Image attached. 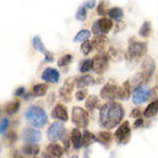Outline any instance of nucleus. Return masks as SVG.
Segmentation results:
<instances>
[{
	"instance_id": "obj_9",
	"label": "nucleus",
	"mask_w": 158,
	"mask_h": 158,
	"mask_svg": "<svg viewBox=\"0 0 158 158\" xmlns=\"http://www.w3.org/2000/svg\"><path fill=\"white\" fill-rule=\"evenodd\" d=\"M109 68V56L104 53H99L93 57V70L99 75H102Z\"/></svg>"
},
{
	"instance_id": "obj_34",
	"label": "nucleus",
	"mask_w": 158,
	"mask_h": 158,
	"mask_svg": "<svg viewBox=\"0 0 158 158\" xmlns=\"http://www.w3.org/2000/svg\"><path fill=\"white\" fill-rule=\"evenodd\" d=\"M71 61H72L71 54H65V55H63L61 59H59L57 65H59V67H67L68 64L71 63Z\"/></svg>"
},
{
	"instance_id": "obj_29",
	"label": "nucleus",
	"mask_w": 158,
	"mask_h": 158,
	"mask_svg": "<svg viewBox=\"0 0 158 158\" xmlns=\"http://www.w3.org/2000/svg\"><path fill=\"white\" fill-rule=\"evenodd\" d=\"M150 32H151V22H149V21L143 22V24L141 25L140 30H139V35L142 37V38H147V37H149Z\"/></svg>"
},
{
	"instance_id": "obj_26",
	"label": "nucleus",
	"mask_w": 158,
	"mask_h": 158,
	"mask_svg": "<svg viewBox=\"0 0 158 158\" xmlns=\"http://www.w3.org/2000/svg\"><path fill=\"white\" fill-rule=\"evenodd\" d=\"M20 109V101H10V102H8L6 104V107H5V112L8 114V115H14L16 114L17 111Z\"/></svg>"
},
{
	"instance_id": "obj_42",
	"label": "nucleus",
	"mask_w": 158,
	"mask_h": 158,
	"mask_svg": "<svg viewBox=\"0 0 158 158\" xmlns=\"http://www.w3.org/2000/svg\"><path fill=\"white\" fill-rule=\"evenodd\" d=\"M54 61V55H53V53L51 52H47L46 54H45V62H53Z\"/></svg>"
},
{
	"instance_id": "obj_5",
	"label": "nucleus",
	"mask_w": 158,
	"mask_h": 158,
	"mask_svg": "<svg viewBox=\"0 0 158 158\" xmlns=\"http://www.w3.org/2000/svg\"><path fill=\"white\" fill-rule=\"evenodd\" d=\"M71 120L76 125V128H86L89 122L88 112L84 108L75 107L72 109Z\"/></svg>"
},
{
	"instance_id": "obj_12",
	"label": "nucleus",
	"mask_w": 158,
	"mask_h": 158,
	"mask_svg": "<svg viewBox=\"0 0 158 158\" xmlns=\"http://www.w3.org/2000/svg\"><path fill=\"white\" fill-rule=\"evenodd\" d=\"M149 100V89H147L144 86H140L134 88L133 91V103L134 104H142Z\"/></svg>"
},
{
	"instance_id": "obj_17",
	"label": "nucleus",
	"mask_w": 158,
	"mask_h": 158,
	"mask_svg": "<svg viewBox=\"0 0 158 158\" xmlns=\"http://www.w3.org/2000/svg\"><path fill=\"white\" fill-rule=\"evenodd\" d=\"M92 43V47L93 49H96L99 53H103L106 47H107L108 39L107 37L104 36H99V37H94V39L91 41Z\"/></svg>"
},
{
	"instance_id": "obj_39",
	"label": "nucleus",
	"mask_w": 158,
	"mask_h": 158,
	"mask_svg": "<svg viewBox=\"0 0 158 158\" xmlns=\"http://www.w3.org/2000/svg\"><path fill=\"white\" fill-rule=\"evenodd\" d=\"M87 95V89H79L77 93H76V99L78 100V101H81L86 98Z\"/></svg>"
},
{
	"instance_id": "obj_2",
	"label": "nucleus",
	"mask_w": 158,
	"mask_h": 158,
	"mask_svg": "<svg viewBox=\"0 0 158 158\" xmlns=\"http://www.w3.org/2000/svg\"><path fill=\"white\" fill-rule=\"evenodd\" d=\"M155 68H156V64L151 57H147L143 60L142 64H141V70L138 73H135L133 79H132V83H131L132 88L143 86L144 84L148 83L150 80L152 73H154Z\"/></svg>"
},
{
	"instance_id": "obj_18",
	"label": "nucleus",
	"mask_w": 158,
	"mask_h": 158,
	"mask_svg": "<svg viewBox=\"0 0 158 158\" xmlns=\"http://www.w3.org/2000/svg\"><path fill=\"white\" fill-rule=\"evenodd\" d=\"M70 140H71L72 147L75 148L76 150H77V149H80V148L83 147V134H81V132L79 131V128H73V130H72Z\"/></svg>"
},
{
	"instance_id": "obj_23",
	"label": "nucleus",
	"mask_w": 158,
	"mask_h": 158,
	"mask_svg": "<svg viewBox=\"0 0 158 158\" xmlns=\"http://www.w3.org/2000/svg\"><path fill=\"white\" fill-rule=\"evenodd\" d=\"M98 142V139H96V135H94L92 132L89 131H85L83 134V146L84 147H89L92 143Z\"/></svg>"
},
{
	"instance_id": "obj_11",
	"label": "nucleus",
	"mask_w": 158,
	"mask_h": 158,
	"mask_svg": "<svg viewBox=\"0 0 158 158\" xmlns=\"http://www.w3.org/2000/svg\"><path fill=\"white\" fill-rule=\"evenodd\" d=\"M22 139L28 143H37L41 140V132L32 127H24L22 131Z\"/></svg>"
},
{
	"instance_id": "obj_8",
	"label": "nucleus",
	"mask_w": 158,
	"mask_h": 158,
	"mask_svg": "<svg viewBox=\"0 0 158 158\" xmlns=\"http://www.w3.org/2000/svg\"><path fill=\"white\" fill-rule=\"evenodd\" d=\"M115 139L119 144H126L131 139V126L130 123L125 120L123 122L117 131L115 132Z\"/></svg>"
},
{
	"instance_id": "obj_36",
	"label": "nucleus",
	"mask_w": 158,
	"mask_h": 158,
	"mask_svg": "<svg viewBox=\"0 0 158 158\" xmlns=\"http://www.w3.org/2000/svg\"><path fill=\"white\" fill-rule=\"evenodd\" d=\"M107 13H109V10H108V2L101 1L99 4V6H98V14L104 16Z\"/></svg>"
},
{
	"instance_id": "obj_21",
	"label": "nucleus",
	"mask_w": 158,
	"mask_h": 158,
	"mask_svg": "<svg viewBox=\"0 0 158 158\" xmlns=\"http://www.w3.org/2000/svg\"><path fill=\"white\" fill-rule=\"evenodd\" d=\"M131 89H132V85H131L130 80H126L119 87L118 92V99L119 100H127L131 95Z\"/></svg>"
},
{
	"instance_id": "obj_6",
	"label": "nucleus",
	"mask_w": 158,
	"mask_h": 158,
	"mask_svg": "<svg viewBox=\"0 0 158 158\" xmlns=\"http://www.w3.org/2000/svg\"><path fill=\"white\" fill-rule=\"evenodd\" d=\"M112 21L107 17H102L100 20H96L92 25V32L94 33L95 37L104 36L112 29Z\"/></svg>"
},
{
	"instance_id": "obj_41",
	"label": "nucleus",
	"mask_w": 158,
	"mask_h": 158,
	"mask_svg": "<svg viewBox=\"0 0 158 158\" xmlns=\"http://www.w3.org/2000/svg\"><path fill=\"white\" fill-rule=\"evenodd\" d=\"M156 96H158V86H155L149 89V100L155 99Z\"/></svg>"
},
{
	"instance_id": "obj_24",
	"label": "nucleus",
	"mask_w": 158,
	"mask_h": 158,
	"mask_svg": "<svg viewBox=\"0 0 158 158\" xmlns=\"http://www.w3.org/2000/svg\"><path fill=\"white\" fill-rule=\"evenodd\" d=\"M22 151L24 154L29 155V156H36V155L39 154L40 148L37 146L36 143H28L22 148Z\"/></svg>"
},
{
	"instance_id": "obj_10",
	"label": "nucleus",
	"mask_w": 158,
	"mask_h": 158,
	"mask_svg": "<svg viewBox=\"0 0 158 158\" xmlns=\"http://www.w3.org/2000/svg\"><path fill=\"white\" fill-rule=\"evenodd\" d=\"M64 135H65V127L63 123L61 122L53 123L47 131V136L51 141H59L64 138Z\"/></svg>"
},
{
	"instance_id": "obj_45",
	"label": "nucleus",
	"mask_w": 158,
	"mask_h": 158,
	"mask_svg": "<svg viewBox=\"0 0 158 158\" xmlns=\"http://www.w3.org/2000/svg\"><path fill=\"white\" fill-rule=\"evenodd\" d=\"M8 139H9V140H10V141H13V142H15L16 141V133L15 132H9V134H8V136H7Z\"/></svg>"
},
{
	"instance_id": "obj_43",
	"label": "nucleus",
	"mask_w": 158,
	"mask_h": 158,
	"mask_svg": "<svg viewBox=\"0 0 158 158\" xmlns=\"http://www.w3.org/2000/svg\"><path fill=\"white\" fill-rule=\"evenodd\" d=\"M24 92H25V89H24V87H19V88H16L15 89V96H22V95L24 94Z\"/></svg>"
},
{
	"instance_id": "obj_47",
	"label": "nucleus",
	"mask_w": 158,
	"mask_h": 158,
	"mask_svg": "<svg viewBox=\"0 0 158 158\" xmlns=\"http://www.w3.org/2000/svg\"><path fill=\"white\" fill-rule=\"evenodd\" d=\"M70 142H71V140H70V139H68V138L64 139V149H65V150H68V149H69Z\"/></svg>"
},
{
	"instance_id": "obj_1",
	"label": "nucleus",
	"mask_w": 158,
	"mask_h": 158,
	"mask_svg": "<svg viewBox=\"0 0 158 158\" xmlns=\"http://www.w3.org/2000/svg\"><path fill=\"white\" fill-rule=\"evenodd\" d=\"M124 116H125V110L122 104L116 101H110L100 108V126L106 130H111L122 123Z\"/></svg>"
},
{
	"instance_id": "obj_37",
	"label": "nucleus",
	"mask_w": 158,
	"mask_h": 158,
	"mask_svg": "<svg viewBox=\"0 0 158 158\" xmlns=\"http://www.w3.org/2000/svg\"><path fill=\"white\" fill-rule=\"evenodd\" d=\"M8 125H9V120L7 118H5L2 117L1 118V124H0V133L1 134H5L6 133V131L8 128Z\"/></svg>"
},
{
	"instance_id": "obj_7",
	"label": "nucleus",
	"mask_w": 158,
	"mask_h": 158,
	"mask_svg": "<svg viewBox=\"0 0 158 158\" xmlns=\"http://www.w3.org/2000/svg\"><path fill=\"white\" fill-rule=\"evenodd\" d=\"M119 87L117 85L115 80H108V83L102 87V89L100 92V95L101 98L104 100H109L110 101H114L115 99H118V92H119Z\"/></svg>"
},
{
	"instance_id": "obj_22",
	"label": "nucleus",
	"mask_w": 158,
	"mask_h": 158,
	"mask_svg": "<svg viewBox=\"0 0 158 158\" xmlns=\"http://www.w3.org/2000/svg\"><path fill=\"white\" fill-rule=\"evenodd\" d=\"M158 114V99L154 100L150 104H148V107L146 108V110L143 111V116L146 118H151Z\"/></svg>"
},
{
	"instance_id": "obj_48",
	"label": "nucleus",
	"mask_w": 158,
	"mask_h": 158,
	"mask_svg": "<svg viewBox=\"0 0 158 158\" xmlns=\"http://www.w3.org/2000/svg\"><path fill=\"white\" fill-rule=\"evenodd\" d=\"M14 158H23V157H22V155H21L19 151H16L15 154H14Z\"/></svg>"
},
{
	"instance_id": "obj_38",
	"label": "nucleus",
	"mask_w": 158,
	"mask_h": 158,
	"mask_svg": "<svg viewBox=\"0 0 158 158\" xmlns=\"http://www.w3.org/2000/svg\"><path fill=\"white\" fill-rule=\"evenodd\" d=\"M108 56H109V57H111V59H112V60H114V59L118 60L119 57H120V54H119V52L117 51L116 48L111 47L110 49H109V53H108Z\"/></svg>"
},
{
	"instance_id": "obj_25",
	"label": "nucleus",
	"mask_w": 158,
	"mask_h": 158,
	"mask_svg": "<svg viewBox=\"0 0 158 158\" xmlns=\"http://www.w3.org/2000/svg\"><path fill=\"white\" fill-rule=\"evenodd\" d=\"M48 89V85L47 84H36L33 86V89H32V93L37 98H41L44 95L47 93Z\"/></svg>"
},
{
	"instance_id": "obj_33",
	"label": "nucleus",
	"mask_w": 158,
	"mask_h": 158,
	"mask_svg": "<svg viewBox=\"0 0 158 158\" xmlns=\"http://www.w3.org/2000/svg\"><path fill=\"white\" fill-rule=\"evenodd\" d=\"M87 17V12H86V7L85 6H80V7L77 9V13H76V19L78 21H85Z\"/></svg>"
},
{
	"instance_id": "obj_15",
	"label": "nucleus",
	"mask_w": 158,
	"mask_h": 158,
	"mask_svg": "<svg viewBox=\"0 0 158 158\" xmlns=\"http://www.w3.org/2000/svg\"><path fill=\"white\" fill-rule=\"evenodd\" d=\"M52 117L54 119H57V120H61V122H67L68 119H69V116H68V110L65 106L63 104H56L54 109L52 110Z\"/></svg>"
},
{
	"instance_id": "obj_4",
	"label": "nucleus",
	"mask_w": 158,
	"mask_h": 158,
	"mask_svg": "<svg viewBox=\"0 0 158 158\" xmlns=\"http://www.w3.org/2000/svg\"><path fill=\"white\" fill-rule=\"evenodd\" d=\"M148 51V45L144 41H138L135 38H132L128 41V55L131 59H139V57H142L147 54Z\"/></svg>"
},
{
	"instance_id": "obj_20",
	"label": "nucleus",
	"mask_w": 158,
	"mask_h": 158,
	"mask_svg": "<svg viewBox=\"0 0 158 158\" xmlns=\"http://www.w3.org/2000/svg\"><path fill=\"white\" fill-rule=\"evenodd\" d=\"M112 134H111L110 132H107V131H101L99 134L96 135V139H98V142L103 144V146L108 148V147L110 146L111 142H112Z\"/></svg>"
},
{
	"instance_id": "obj_31",
	"label": "nucleus",
	"mask_w": 158,
	"mask_h": 158,
	"mask_svg": "<svg viewBox=\"0 0 158 158\" xmlns=\"http://www.w3.org/2000/svg\"><path fill=\"white\" fill-rule=\"evenodd\" d=\"M32 45H33V47L36 48L38 52H41V53H44V54L47 53L46 47H45V45L43 44V40H41V38H40L39 36L33 37V39H32Z\"/></svg>"
},
{
	"instance_id": "obj_49",
	"label": "nucleus",
	"mask_w": 158,
	"mask_h": 158,
	"mask_svg": "<svg viewBox=\"0 0 158 158\" xmlns=\"http://www.w3.org/2000/svg\"><path fill=\"white\" fill-rule=\"evenodd\" d=\"M44 158H55V157H53V156H51L48 152H46V154H44Z\"/></svg>"
},
{
	"instance_id": "obj_19",
	"label": "nucleus",
	"mask_w": 158,
	"mask_h": 158,
	"mask_svg": "<svg viewBox=\"0 0 158 158\" xmlns=\"http://www.w3.org/2000/svg\"><path fill=\"white\" fill-rule=\"evenodd\" d=\"M46 150H47V152L51 155V156H53V157H55V158H61L64 154L63 148L55 142L49 143V144L46 147Z\"/></svg>"
},
{
	"instance_id": "obj_27",
	"label": "nucleus",
	"mask_w": 158,
	"mask_h": 158,
	"mask_svg": "<svg viewBox=\"0 0 158 158\" xmlns=\"http://www.w3.org/2000/svg\"><path fill=\"white\" fill-rule=\"evenodd\" d=\"M100 101L95 95H89L86 100V109L89 111H93L94 109L99 108Z\"/></svg>"
},
{
	"instance_id": "obj_35",
	"label": "nucleus",
	"mask_w": 158,
	"mask_h": 158,
	"mask_svg": "<svg viewBox=\"0 0 158 158\" xmlns=\"http://www.w3.org/2000/svg\"><path fill=\"white\" fill-rule=\"evenodd\" d=\"M80 49H81V53H83L84 55H88V54L92 52V49H93V47H92V43L91 41H88V40L84 41V43L81 44Z\"/></svg>"
},
{
	"instance_id": "obj_3",
	"label": "nucleus",
	"mask_w": 158,
	"mask_h": 158,
	"mask_svg": "<svg viewBox=\"0 0 158 158\" xmlns=\"http://www.w3.org/2000/svg\"><path fill=\"white\" fill-rule=\"evenodd\" d=\"M24 117L32 126L35 127L45 126L48 120L46 111L44 110L41 107H38V106H30L25 111Z\"/></svg>"
},
{
	"instance_id": "obj_40",
	"label": "nucleus",
	"mask_w": 158,
	"mask_h": 158,
	"mask_svg": "<svg viewBox=\"0 0 158 158\" xmlns=\"http://www.w3.org/2000/svg\"><path fill=\"white\" fill-rule=\"evenodd\" d=\"M141 114H142V111L140 108H134L131 111V117L132 118H141Z\"/></svg>"
},
{
	"instance_id": "obj_46",
	"label": "nucleus",
	"mask_w": 158,
	"mask_h": 158,
	"mask_svg": "<svg viewBox=\"0 0 158 158\" xmlns=\"http://www.w3.org/2000/svg\"><path fill=\"white\" fill-rule=\"evenodd\" d=\"M95 4H96V2H95V1H93V0H92V1H86V2H85V5H84V6H85V7H86V8H93V7H95Z\"/></svg>"
},
{
	"instance_id": "obj_32",
	"label": "nucleus",
	"mask_w": 158,
	"mask_h": 158,
	"mask_svg": "<svg viewBox=\"0 0 158 158\" xmlns=\"http://www.w3.org/2000/svg\"><path fill=\"white\" fill-rule=\"evenodd\" d=\"M89 70H93V60H84L79 64V71L81 73H86Z\"/></svg>"
},
{
	"instance_id": "obj_30",
	"label": "nucleus",
	"mask_w": 158,
	"mask_h": 158,
	"mask_svg": "<svg viewBox=\"0 0 158 158\" xmlns=\"http://www.w3.org/2000/svg\"><path fill=\"white\" fill-rule=\"evenodd\" d=\"M89 36H91V31H88V30H86V29H83V30H80V31L77 33L75 36V38H73V41L75 43H78V41H86V40H88V38H89Z\"/></svg>"
},
{
	"instance_id": "obj_14",
	"label": "nucleus",
	"mask_w": 158,
	"mask_h": 158,
	"mask_svg": "<svg viewBox=\"0 0 158 158\" xmlns=\"http://www.w3.org/2000/svg\"><path fill=\"white\" fill-rule=\"evenodd\" d=\"M73 84H72L71 79L65 80L64 85L60 88V96L61 99L63 100L64 102H70L71 101V95H72V89H73Z\"/></svg>"
},
{
	"instance_id": "obj_50",
	"label": "nucleus",
	"mask_w": 158,
	"mask_h": 158,
	"mask_svg": "<svg viewBox=\"0 0 158 158\" xmlns=\"http://www.w3.org/2000/svg\"><path fill=\"white\" fill-rule=\"evenodd\" d=\"M32 158H39V157H32Z\"/></svg>"
},
{
	"instance_id": "obj_16",
	"label": "nucleus",
	"mask_w": 158,
	"mask_h": 158,
	"mask_svg": "<svg viewBox=\"0 0 158 158\" xmlns=\"http://www.w3.org/2000/svg\"><path fill=\"white\" fill-rule=\"evenodd\" d=\"M95 84L94 78L89 75H83V76H78L77 78H75V86L77 88H80V89H84L85 87L89 86V85H93Z\"/></svg>"
},
{
	"instance_id": "obj_13",
	"label": "nucleus",
	"mask_w": 158,
	"mask_h": 158,
	"mask_svg": "<svg viewBox=\"0 0 158 158\" xmlns=\"http://www.w3.org/2000/svg\"><path fill=\"white\" fill-rule=\"evenodd\" d=\"M41 79L46 83L56 84L60 80V72L53 68H46L41 73Z\"/></svg>"
},
{
	"instance_id": "obj_44",
	"label": "nucleus",
	"mask_w": 158,
	"mask_h": 158,
	"mask_svg": "<svg viewBox=\"0 0 158 158\" xmlns=\"http://www.w3.org/2000/svg\"><path fill=\"white\" fill-rule=\"evenodd\" d=\"M143 125V119L142 118H138L136 120H135V123L133 124V127L134 128H138V127L142 126Z\"/></svg>"
},
{
	"instance_id": "obj_28",
	"label": "nucleus",
	"mask_w": 158,
	"mask_h": 158,
	"mask_svg": "<svg viewBox=\"0 0 158 158\" xmlns=\"http://www.w3.org/2000/svg\"><path fill=\"white\" fill-rule=\"evenodd\" d=\"M109 16H110L111 20L114 21H120L123 19V16H124V12H123V9L120 7H114L109 9Z\"/></svg>"
}]
</instances>
